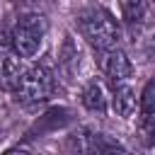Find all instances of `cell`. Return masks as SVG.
<instances>
[{
	"mask_svg": "<svg viewBox=\"0 0 155 155\" xmlns=\"http://www.w3.org/2000/svg\"><path fill=\"white\" fill-rule=\"evenodd\" d=\"M138 107H140V114H150L155 111V75L145 82L140 97H138Z\"/></svg>",
	"mask_w": 155,
	"mask_h": 155,
	"instance_id": "cell-12",
	"label": "cell"
},
{
	"mask_svg": "<svg viewBox=\"0 0 155 155\" xmlns=\"http://www.w3.org/2000/svg\"><path fill=\"white\" fill-rule=\"evenodd\" d=\"M27 2H31V7H34V10H41V7H46L51 0H27Z\"/></svg>",
	"mask_w": 155,
	"mask_h": 155,
	"instance_id": "cell-13",
	"label": "cell"
},
{
	"mask_svg": "<svg viewBox=\"0 0 155 155\" xmlns=\"http://www.w3.org/2000/svg\"><path fill=\"white\" fill-rule=\"evenodd\" d=\"M121 17L128 24H140L145 17V0H119Z\"/></svg>",
	"mask_w": 155,
	"mask_h": 155,
	"instance_id": "cell-9",
	"label": "cell"
},
{
	"mask_svg": "<svg viewBox=\"0 0 155 155\" xmlns=\"http://www.w3.org/2000/svg\"><path fill=\"white\" fill-rule=\"evenodd\" d=\"M138 27V46L148 58H155V24H136Z\"/></svg>",
	"mask_w": 155,
	"mask_h": 155,
	"instance_id": "cell-10",
	"label": "cell"
},
{
	"mask_svg": "<svg viewBox=\"0 0 155 155\" xmlns=\"http://www.w3.org/2000/svg\"><path fill=\"white\" fill-rule=\"evenodd\" d=\"M78 65H80V51H78V46L73 44V39L65 36L63 48H61V68H63L68 75H73V73L78 70Z\"/></svg>",
	"mask_w": 155,
	"mask_h": 155,
	"instance_id": "cell-8",
	"label": "cell"
},
{
	"mask_svg": "<svg viewBox=\"0 0 155 155\" xmlns=\"http://www.w3.org/2000/svg\"><path fill=\"white\" fill-rule=\"evenodd\" d=\"M82 107L90 109L92 114H99V116L107 114V92L99 80L87 82V87L82 90Z\"/></svg>",
	"mask_w": 155,
	"mask_h": 155,
	"instance_id": "cell-7",
	"label": "cell"
},
{
	"mask_svg": "<svg viewBox=\"0 0 155 155\" xmlns=\"http://www.w3.org/2000/svg\"><path fill=\"white\" fill-rule=\"evenodd\" d=\"M97 65H99V70L104 73V78H109L114 85L126 82V80L131 78V73H133L131 58H128L119 46L99 51V56H97Z\"/></svg>",
	"mask_w": 155,
	"mask_h": 155,
	"instance_id": "cell-4",
	"label": "cell"
},
{
	"mask_svg": "<svg viewBox=\"0 0 155 155\" xmlns=\"http://www.w3.org/2000/svg\"><path fill=\"white\" fill-rule=\"evenodd\" d=\"M46 31H48V22L39 10L19 15L10 31V48L22 58H34L44 44Z\"/></svg>",
	"mask_w": 155,
	"mask_h": 155,
	"instance_id": "cell-2",
	"label": "cell"
},
{
	"mask_svg": "<svg viewBox=\"0 0 155 155\" xmlns=\"http://www.w3.org/2000/svg\"><path fill=\"white\" fill-rule=\"evenodd\" d=\"M136 104H138V97H136V92H133L131 85H126V82L114 85L111 107H114V111H116L121 119H128V116L136 111Z\"/></svg>",
	"mask_w": 155,
	"mask_h": 155,
	"instance_id": "cell-6",
	"label": "cell"
},
{
	"mask_svg": "<svg viewBox=\"0 0 155 155\" xmlns=\"http://www.w3.org/2000/svg\"><path fill=\"white\" fill-rule=\"evenodd\" d=\"M138 138L145 148H153L155 145V111L150 114H143V121L138 126Z\"/></svg>",
	"mask_w": 155,
	"mask_h": 155,
	"instance_id": "cell-11",
	"label": "cell"
},
{
	"mask_svg": "<svg viewBox=\"0 0 155 155\" xmlns=\"http://www.w3.org/2000/svg\"><path fill=\"white\" fill-rule=\"evenodd\" d=\"M53 90V75L46 65H27V70L22 73L17 87L12 90L15 102L31 107V104H41L51 97Z\"/></svg>",
	"mask_w": 155,
	"mask_h": 155,
	"instance_id": "cell-3",
	"label": "cell"
},
{
	"mask_svg": "<svg viewBox=\"0 0 155 155\" xmlns=\"http://www.w3.org/2000/svg\"><path fill=\"white\" fill-rule=\"evenodd\" d=\"M24 70H27L24 58L17 56L12 48L0 53V87H2V90L12 92V90L17 87V82H19V78H22Z\"/></svg>",
	"mask_w": 155,
	"mask_h": 155,
	"instance_id": "cell-5",
	"label": "cell"
},
{
	"mask_svg": "<svg viewBox=\"0 0 155 155\" xmlns=\"http://www.w3.org/2000/svg\"><path fill=\"white\" fill-rule=\"evenodd\" d=\"M78 27H80V34L87 39V44L94 46L97 51L119 46L121 27L114 19V15L99 5H90L82 12H78Z\"/></svg>",
	"mask_w": 155,
	"mask_h": 155,
	"instance_id": "cell-1",
	"label": "cell"
}]
</instances>
